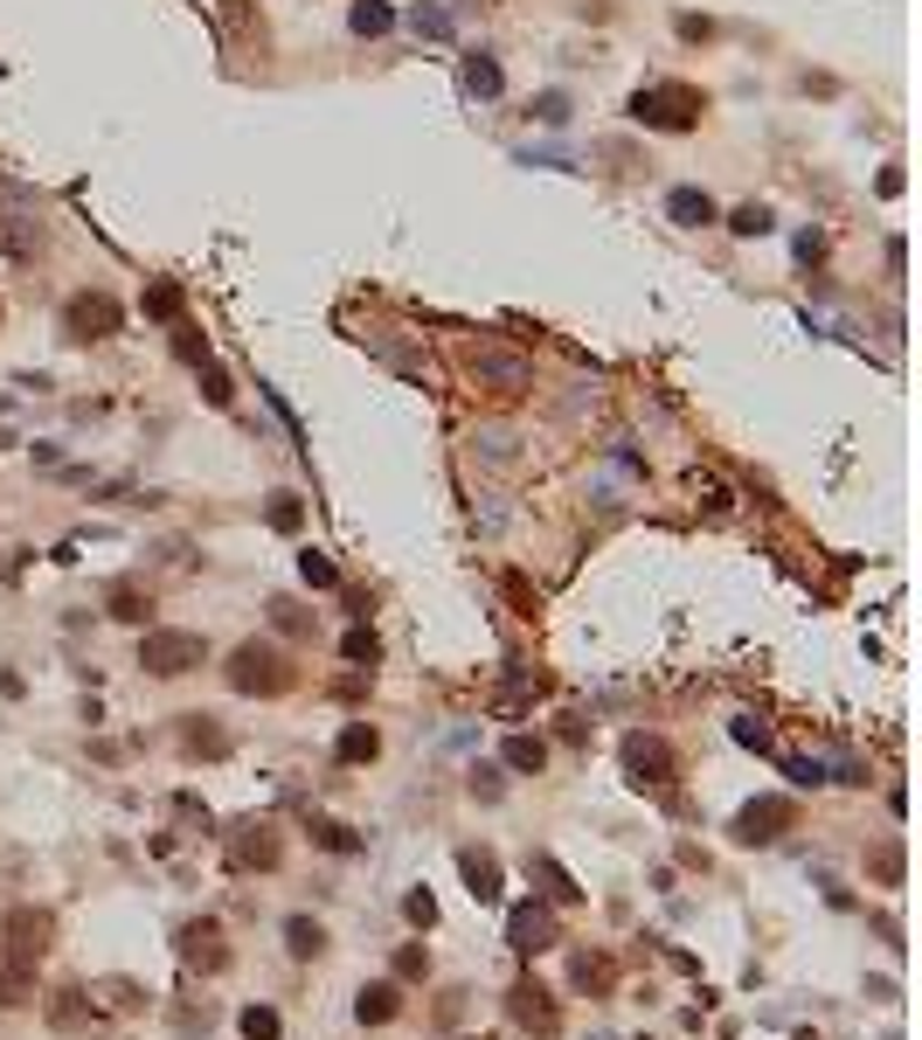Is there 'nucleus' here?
Returning <instances> with one entry per match:
<instances>
[{"instance_id":"c756f323","label":"nucleus","mask_w":922,"mask_h":1040,"mask_svg":"<svg viewBox=\"0 0 922 1040\" xmlns=\"http://www.w3.org/2000/svg\"><path fill=\"white\" fill-rule=\"evenodd\" d=\"M312 840L327 846V854H361V846H368L361 832H354V825H341V819H312Z\"/></svg>"},{"instance_id":"6ab92c4d","label":"nucleus","mask_w":922,"mask_h":1040,"mask_svg":"<svg viewBox=\"0 0 922 1040\" xmlns=\"http://www.w3.org/2000/svg\"><path fill=\"white\" fill-rule=\"evenodd\" d=\"M666 216L680 222V230H708V222H722V208H714V195H701V187H673Z\"/></svg>"},{"instance_id":"4be33fe9","label":"nucleus","mask_w":922,"mask_h":1040,"mask_svg":"<svg viewBox=\"0 0 922 1040\" xmlns=\"http://www.w3.org/2000/svg\"><path fill=\"white\" fill-rule=\"evenodd\" d=\"M285 951H292L298 964L327 957V922H312V916H285Z\"/></svg>"},{"instance_id":"c85d7f7f","label":"nucleus","mask_w":922,"mask_h":1040,"mask_svg":"<svg viewBox=\"0 0 922 1040\" xmlns=\"http://www.w3.org/2000/svg\"><path fill=\"white\" fill-rule=\"evenodd\" d=\"M236 1027H243V1040H278V1033H285V1019H278V1006H263V999H257V1006L236 1013Z\"/></svg>"},{"instance_id":"9b49d317","label":"nucleus","mask_w":922,"mask_h":1040,"mask_svg":"<svg viewBox=\"0 0 922 1040\" xmlns=\"http://www.w3.org/2000/svg\"><path fill=\"white\" fill-rule=\"evenodd\" d=\"M174 943H181V964H187V971H209V978H216L222 964H230V937H222V922H216V916L181 922Z\"/></svg>"},{"instance_id":"49530a36","label":"nucleus","mask_w":922,"mask_h":1040,"mask_svg":"<svg viewBox=\"0 0 922 1040\" xmlns=\"http://www.w3.org/2000/svg\"><path fill=\"white\" fill-rule=\"evenodd\" d=\"M458 1013H465V986H451V992L438 999V1019H444V1027H451V1019H458Z\"/></svg>"},{"instance_id":"79ce46f5","label":"nucleus","mask_w":922,"mask_h":1040,"mask_svg":"<svg viewBox=\"0 0 922 1040\" xmlns=\"http://www.w3.org/2000/svg\"><path fill=\"white\" fill-rule=\"evenodd\" d=\"M409 28L417 35H451V14L444 8H409Z\"/></svg>"},{"instance_id":"1a4fd4ad","label":"nucleus","mask_w":922,"mask_h":1040,"mask_svg":"<svg viewBox=\"0 0 922 1040\" xmlns=\"http://www.w3.org/2000/svg\"><path fill=\"white\" fill-rule=\"evenodd\" d=\"M465 368H472L479 389L506 395V403L534 389V362H527V354H506V347H472V362H465Z\"/></svg>"},{"instance_id":"f704fd0d","label":"nucleus","mask_w":922,"mask_h":1040,"mask_svg":"<svg viewBox=\"0 0 922 1040\" xmlns=\"http://www.w3.org/2000/svg\"><path fill=\"white\" fill-rule=\"evenodd\" d=\"M728 230H736V236H770V208L763 201H742L736 216H728Z\"/></svg>"},{"instance_id":"ddd939ff","label":"nucleus","mask_w":922,"mask_h":1040,"mask_svg":"<svg viewBox=\"0 0 922 1040\" xmlns=\"http://www.w3.org/2000/svg\"><path fill=\"white\" fill-rule=\"evenodd\" d=\"M527 881H541V902H555V909H576V902H582L576 874H569V867H562L555 854H541V846L527 854Z\"/></svg>"},{"instance_id":"20e7f679","label":"nucleus","mask_w":922,"mask_h":1040,"mask_svg":"<svg viewBox=\"0 0 922 1040\" xmlns=\"http://www.w3.org/2000/svg\"><path fill=\"white\" fill-rule=\"evenodd\" d=\"M728 832H736V846H777L784 832H798V798H784V791H770V798H749Z\"/></svg>"},{"instance_id":"473e14b6","label":"nucleus","mask_w":922,"mask_h":1040,"mask_svg":"<svg viewBox=\"0 0 922 1040\" xmlns=\"http://www.w3.org/2000/svg\"><path fill=\"white\" fill-rule=\"evenodd\" d=\"M417 978H430V951L423 943H403V951H395V986H417Z\"/></svg>"},{"instance_id":"de8ad7c7","label":"nucleus","mask_w":922,"mask_h":1040,"mask_svg":"<svg viewBox=\"0 0 922 1040\" xmlns=\"http://www.w3.org/2000/svg\"><path fill=\"white\" fill-rule=\"evenodd\" d=\"M680 35H687V42H708L714 22H701V14H680Z\"/></svg>"},{"instance_id":"f8f14e48","label":"nucleus","mask_w":922,"mask_h":1040,"mask_svg":"<svg viewBox=\"0 0 922 1040\" xmlns=\"http://www.w3.org/2000/svg\"><path fill=\"white\" fill-rule=\"evenodd\" d=\"M278 854H285V846H278V832L263 819H243L230 832V867H236V874H250V867H278Z\"/></svg>"},{"instance_id":"39448f33","label":"nucleus","mask_w":922,"mask_h":1040,"mask_svg":"<svg viewBox=\"0 0 922 1040\" xmlns=\"http://www.w3.org/2000/svg\"><path fill=\"white\" fill-rule=\"evenodd\" d=\"M625 778H631L638 791H666L673 778H680V756H673L666 735L631 729V735H625Z\"/></svg>"},{"instance_id":"ea45409f","label":"nucleus","mask_w":922,"mask_h":1040,"mask_svg":"<svg viewBox=\"0 0 922 1040\" xmlns=\"http://www.w3.org/2000/svg\"><path fill=\"white\" fill-rule=\"evenodd\" d=\"M146 313H153V319H181V285H153V292H146Z\"/></svg>"},{"instance_id":"cd10ccee","label":"nucleus","mask_w":922,"mask_h":1040,"mask_svg":"<svg viewBox=\"0 0 922 1040\" xmlns=\"http://www.w3.org/2000/svg\"><path fill=\"white\" fill-rule=\"evenodd\" d=\"M341 659H347V666H361V673H374V659H382V638H374L368 624H354V632L341 638Z\"/></svg>"},{"instance_id":"5701e85b","label":"nucleus","mask_w":922,"mask_h":1040,"mask_svg":"<svg viewBox=\"0 0 922 1040\" xmlns=\"http://www.w3.org/2000/svg\"><path fill=\"white\" fill-rule=\"evenodd\" d=\"M28 999H35V964H22V957L0 951V1006L14 1013V1006H28Z\"/></svg>"},{"instance_id":"72a5a7b5","label":"nucleus","mask_w":922,"mask_h":1040,"mask_svg":"<svg viewBox=\"0 0 922 1040\" xmlns=\"http://www.w3.org/2000/svg\"><path fill=\"white\" fill-rule=\"evenodd\" d=\"M298 576H306L312 590H341V570H333V562L319 555V548H306V555H298Z\"/></svg>"},{"instance_id":"2eb2a0df","label":"nucleus","mask_w":922,"mask_h":1040,"mask_svg":"<svg viewBox=\"0 0 922 1040\" xmlns=\"http://www.w3.org/2000/svg\"><path fill=\"white\" fill-rule=\"evenodd\" d=\"M395 1013H403V986H395V978H374V986L354 992V1019H361V1027H389Z\"/></svg>"},{"instance_id":"7ed1b4c3","label":"nucleus","mask_w":922,"mask_h":1040,"mask_svg":"<svg viewBox=\"0 0 922 1040\" xmlns=\"http://www.w3.org/2000/svg\"><path fill=\"white\" fill-rule=\"evenodd\" d=\"M139 666L153 673V680H181V673L209 666V638H201V632H174V624H146Z\"/></svg>"},{"instance_id":"393cba45","label":"nucleus","mask_w":922,"mask_h":1040,"mask_svg":"<svg viewBox=\"0 0 922 1040\" xmlns=\"http://www.w3.org/2000/svg\"><path fill=\"white\" fill-rule=\"evenodd\" d=\"M500 84H506V77H500V63H493L485 49L465 56V90H479V98H500Z\"/></svg>"},{"instance_id":"423d86ee","label":"nucleus","mask_w":922,"mask_h":1040,"mask_svg":"<svg viewBox=\"0 0 922 1040\" xmlns=\"http://www.w3.org/2000/svg\"><path fill=\"white\" fill-rule=\"evenodd\" d=\"M555 943H562L555 902H514V909H506V951L514 957H541V951H555Z\"/></svg>"},{"instance_id":"e433bc0d","label":"nucleus","mask_w":922,"mask_h":1040,"mask_svg":"<svg viewBox=\"0 0 922 1040\" xmlns=\"http://www.w3.org/2000/svg\"><path fill=\"white\" fill-rule=\"evenodd\" d=\"M403 916L417 922V930H430V922H438V895H430V888H409V895H403Z\"/></svg>"},{"instance_id":"7c9ffc66","label":"nucleus","mask_w":922,"mask_h":1040,"mask_svg":"<svg viewBox=\"0 0 922 1040\" xmlns=\"http://www.w3.org/2000/svg\"><path fill=\"white\" fill-rule=\"evenodd\" d=\"M784 778L798 784V791H812V784H833V770H825V756H784Z\"/></svg>"},{"instance_id":"2f4dec72","label":"nucleus","mask_w":922,"mask_h":1040,"mask_svg":"<svg viewBox=\"0 0 922 1040\" xmlns=\"http://www.w3.org/2000/svg\"><path fill=\"white\" fill-rule=\"evenodd\" d=\"M514 444H520V438H514L506 424H485V430H472V451H485L493 465H506V458H514Z\"/></svg>"},{"instance_id":"f3484780","label":"nucleus","mask_w":922,"mask_h":1040,"mask_svg":"<svg viewBox=\"0 0 922 1040\" xmlns=\"http://www.w3.org/2000/svg\"><path fill=\"white\" fill-rule=\"evenodd\" d=\"M181 722H187L181 729V749L187 756H209V763H216V756H230V729H222L216 714H181Z\"/></svg>"},{"instance_id":"a878e982","label":"nucleus","mask_w":922,"mask_h":1040,"mask_svg":"<svg viewBox=\"0 0 922 1040\" xmlns=\"http://www.w3.org/2000/svg\"><path fill=\"white\" fill-rule=\"evenodd\" d=\"M347 28H354V35H389V28H395V8H389V0H354Z\"/></svg>"},{"instance_id":"b1692460","label":"nucleus","mask_w":922,"mask_h":1040,"mask_svg":"<svg viewBox=\"0 0 922 1040\" xmlns=\"http://www.w3.org/2000/svg\"><path fill=\"white\" fill-rule=\"evenodd\" d=\"M868 881L874 888H901V881H909V854H901V840H881L868 854Z\"/></svg>"},{"instance_id":"412c9836","label":"nucleus","mask_w":922,"mask_h":1040,"mask_svg":"<svg viewBox=\"0 0 922 1040\" xmlns=\"http://www.w3.org/2000/svg\"><path fill=\"white\" fill-rule=\"evenodd\" d=\"M382 756V729L374 722H347L341 743H333V763H374Z\"/></svg>"},{"instance_id":"9d476101","label":"nucleus","mask_w":922,"mask_h":1040,"mask_svg":"<svg viewBox=\"0 0 922 1040\" xmlns=\"http://www.w3.org/2000/svg\"><path fill=\"white\" fill-rule=\"evenodd\" d=\"M506 1019H514L520 1033H562V1006H555V992L549 986H534V978H514L506 986Z\"/></svg>"},{"instance_id":"58836bf2","label":"nucleus","mask_w":922,"mask_h":1040,"mask_svg":"<svg viewBox=\"0 0 922 1040\" xmlns=\"http://www.w3.org/2000/svg\"><path fill=\"white\" fill-rule=\"evenodd\" d=\"M728 735H736L742 749H770V729L757 722V714H736V722H728Z\"/></svg>"},{"instance_id":"0eeeda50","label":"nucleus","mask_w":922,"mask_h":1040,"mask_svg":"<svg viewBox=\"0 0 922 1040\" xmlns=\"http://www.w3.org/2000/svg\"><path fill=\"white\" fill-rule=\"evenodd\" d=\"M56 943V916L49 909H28V902H14L8 916H0V951L22 957V964H42Z\"/></svg>"},{"instance_id":"c9c22d12","label":"nucleus","mask_w":922,"mask_h":1040,"mask_svg":"<svg viewBox=\"0 0 922 1040\" xmlns=\"http://www.w3.org/2000/svg\"><path fill=\"white\" fill-rule=\"evenodd\" d=\"M298 514H306V506H298V493H271V506H263V521H271L278 535H292Z\"/></svg>"},{"instance_id":"aec40b11","label":"nucleus","mask_w":922,"mask_h":1040,"mask_svg":"<svg viewBox=\"0 0 922 1040\" xmlns=\"http://www.w3.org/2000/svg\"><path fill=\"white\" fill-rule=\"evenodd\" d=\"M500 763L514 770V778H541V770H549V743H541V735H506Z\"/></svg>"},{"instance_id":"f03ea898","label":"nucleus","mask_w":922,"mask_h":1040,"mask_svg":"<svg viewBox=\"0 0 922 1040\" xmlns=\"http://www.w3.org/2000/svg\"><path fill=\"white\" fill-rule=\"evenodd\" d=\"M701 111H708V90H693V84H646V90H631V119L652 125V132H693V125H701Z\"/></svg>"},{"instance_id":"a18cd8bd","label":"nucleus","mask_w":922,"mask_h":1040,"mask_svg":"<svg viewBox=\"0 0 922 1040\" xmlns=\"http://www.w3.org/2000/svg\"><path fill=\"white\" fill-rule=\"evenodd\" d=\"M472 798H500V770H485V763H472Z\"/></svg>"},{"instance_id":"4468645a","label":"nucleus","mask_w":922,"mask_h":1040,"mask_svg":"<svg viewBox=\"0 0 922 1040\" xmlns=\"http://www.w3.org/2000/svg\"><path fill=\"white\" fill-rule=\"evenodd\" d=\"M569 986L590 992V999H611V992H617V957H604V951H576V957H569Z\"/></svg>"},{"instance_id":"4c0bfd02","label":"nucleus","mask_w":922,"mask_h":1040,"mask_svg":"<svg viewBox=\"0 0 922 1040\" xmlns=\"http://www.w3.org/2000/svg\"><path fill=\"white\" fill-rule=\"evenodd\" d=\"M201 389H209V403H216V409H230V403H236V389H230V375H222L216 362H201Z\"/></svg>"},{"instance_id":"a19ab883","label":"nucleus","mask_w":922,"mask_h":1040,"mask_svg":"<svg viewBox=\"0 0 922 1040\" xmlns=\"http://www.w3.org/2000/svg\"><path fill=\"white\" fill-rule=\"evenodd\" d=\"M271 624H278V632H312V611H298V603L278 597V603H271Z\"/></svg>"},{"instance_id":"dca6fc26","label":"nucleus","mask_w":922,"mask_h":1040,"mask_svg":"<svg viewBox=\"0 0 922 1040\" xmlns=\"http://www.w3.org/2000/svg\"><path fill=\"white\" fill-rule=\"evenodd\" d=\"M458 874H465V888H472V902H500V854L458 846Z\"/></svg>"},{"instance_id":"37998d69","label":"nucleus","mask_w":922,"mask_h":1040,"mask_svg":"<svg viewBox=\"0 0 922 1040\" xmlns=\"http://www.w3.org/2000/svg\"><path fill=\"white\" fill-rule=\"evenodd\" d=\"M105 992H111V1013H132V1006H139V986H125V978H111Z\"/></svg>"},{"instance_id":"a211bd4d","label":"nucleus","mask_w":922,"mask_h":1040,"mask_svg":"<svg viewBox=\"0 0 922 1040\" xmlns=\"http://www.w3.org/2000/svg\"><path fill=\"white\" fill-rule=\"evenodd\" d=\"M105 611L119 617V624H153V590H139L132 576H119V583L105 590Z\"/></svg>"},{"instance_id":"f257e3e1","label":"nucleus","mask_w":922,"mask_h":1040,"mask_svg":"<svg viewBox=\"0 0 922 1040\" xmlns=\"http://www.w3.org/2000/svg\"><path fill=\"white\" fill-rule=\"evenodd\" d=\"M222 680H230L236 694H257V701H271V694H292L298 666L271 646V638H243V646L230 652V666H222Z\"/></svg>"},{"instance_id":"6e6552de","label":"nucleus","mask_w":922,"mask_h":1040,"mask_svg":"<svg viewBox=\"0 0 922 1040\" xmlns=\"http://www.w3.org/2000/svg\"><path fill=\"white\" fill-rule=\"evenodd\" d=\"M119 327H125V306H119L111 292H77V298L63 306V333L77 340V347H90V340H111Z\"/></svg>"},{"instance_id":"bb28decb","label":"nucleus","mask_w":922,"mask_h":1040,"mask_svg":"<svg viewBox=\"0 0 922 1040\" xmlns=\"http://www.w3.org/2000/svg\"><path fill=\"white\" fill-rule=\"evenodd\" d=\"M49 1019H56V1027H63V1033H77L84 1019H90V999H84L77 986H63V992L49 999Z\"/></svg>"},{"instance_id":"c03bdc74","label":"nucleus","mask_w":922,"mask_h":1040,"mask_svg":"<svg viewBox=\"0 0 922 1040\" xmlns=\"http://www.w3.org/2000/svg\"><path fill=\"white\" fill-rule=\"evenodd\" d=\"M534 119H549V125H562V119H569V98H562V90H549V98L534 105Z\"/></svg>"}]
</instances>
